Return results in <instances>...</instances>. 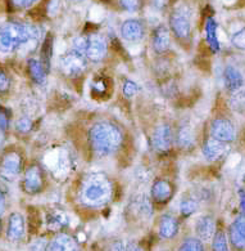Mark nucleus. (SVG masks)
Here are the masks:
<instances>
[{
	"mask_svg": "<svg viewBox=\"0 0 245 251\" xmlns=\"http://www.w3.org/2000/svg\"><path fill=\"white\" fill-rule=\"evenodd\" d=\"M223 81H225L226 89L234 93L238 89L243 88L244 77H243L242 73L236 69L235 66L228 65L226 66L225 71H223Z\"/></svg>",
	"mask_w": 245,
	"mask_h": 251,
	"instance_id": "4be33fe9",
	"label": "nucleus"
},
{
	"mask_svg": "<svg viewBox=\"0 0 245 251\" xmlns=\"http://www.w3.org/2000/svg\"><path fill=\"white\" fill-rule=\"evenodd\" d=\"M152 47L157 54H163L171 47V34L166 26H158L152 35Z\"/></svg>",
	"mask_w": 245,
	"mask_h": 251,
	"instance_id": "a211bd4d",
	"label": "nucleus"
},
{
	"mask_svg": "<svg viewBox=\"0 0 245 251\" xmlns=\"http://www.w3.org/2000/svg\"><path fill=\"white\" fill-rule=\"evenodd\" d=\"M212 251H230L227 237L222 229L216 230L215 236L212 238Z\"/></svg>",
	"mask_w": 245,
	"mask_h": 251,
	"instance_id": "cd10ccee",
	"label": "nucleus"
},
{
	"mask_svg": "<svg viewBox=\"0 0 245 251\" xmlns=\"http://www.w3.org/2000/svg\"><path fill=\"white\" fill-rule=\"evenodd\" d=\"M61 0H48V3H46V13H48L50 17H55V16L59 13V11H61Z\"/></svg>",
	"mask_w": 245,
	"mask_h": 251,
	"instance_id": "4c0bfd02",
	"label": "nucleus"
},
{
	"mask_svg": "<svg viewBox=\"0 0 245 251\" xmlns=\"http://www.w3.org/2000/svg\"><path fill=\"white\" fill-rule=\"evenodd\" d=\"M27 74L31 81L36 85H44L46 83V70L43 66L40 59L28 58L27 59Z\"/></svg>",
	"mask_w": 245,
	"mask_h": 251,
	"instance_id": "5701e85b",
	"label": "nucleus"
},
{
	"mask_svg": "<svg viewBox=\"0 0 245 251\" xmlns=\"http://www.w3.org/2000/svg\"><path fill=\"white\" fill-rule=\"evenodd\" d=\"M137 92H139V85H137L134 80L126 79L125 81H123L122 93L126 98L131 100V98H134V97L136 96Z\"/></svg>",
	"mask_w": 245,
	"mask_h": 251,
	"instance_id": "72a5a7b5",
	"label": "nucleus"
},
{
	"mask_svg": "<svg viewBox=\"0 0 245 251\" xmlns=\"http://www.w3.org/2000/svg\"><path fill=\"white\" fill-rule=\"evenodd\" d=\"M48 246H49L48 240L44 237H40V238H36V240H34L32 242H31L27 251H48Z\"/></svg>",
	"mask_w": 245,
	"mask_h": 251,
	"instance_id": "c9c22d12",
	"label": "nucleus"
},
{
	"mask_svg": "<svg viewBox=\"0 0 245 251\" xmlns=\"http://www.w3.org/2000/svg\"><path fill=\"white\" fill-rule=\"evenodd\" d=\"M51 55H53V38L51 35H49L48 38L45 39L44 44H43V48H41V63L45 67V70L48 71L49 67H50V61Z\"/></svg>",
	"mask_w": 245,
	"mask_h": 251,
	"instance_id": "a878e982",
	"label": "nucleus"
},
{
	"mask_svg": "<svg viewBox=\"0 0 245 251\" xmlns=\"http://www.w3.org/2000/svg\"><path fill=\"white\" fill-rule=\"evenodd\" d=\"M126 251H145L143 248H141V245H139L137 242H129L126 245Z\"/></svg>",
	"mask_w": 245,
	"mask_h": 251,
	"instance_id": "79ce46f5",
	"label": "nucleus"
},
{
	"mask_svg": "<svg viewBox=\"0 0 245 251\" xmlns=\"http://www.w3.org/2000/svg\"><path fill=\"white\" fill-rule=\"evenodd\" d=\"M205 39L213 53L220 52V42L217 38V22L213 17H208L205 22Z\"/></svg>",
	"mask_w": 245,
	"mask_h": 251,
	"instance_id": "b1692460",
	"label": "nucleus"
},
{
	"mask_svg": "<svg viewBox=\"0 0 245 251\" xmlns=\"http://www.w3.org/2000/svg\"><path fill=\"white\" fill-rule=\"evenodd\" d=\"M7 211V195L4 189L0 187V218H3Z\"/></svg>",
	"mask_w": 245,
	"mask_h": 251,
	"instance_id": "58836bf2",
	"label": "nucleus"
},
{
	"mask_svg": "<svg viewBox=\"0 0 245 251\" xmlns=\"http://www.w3.org/2000/svg\"><path fill=\"white\" fill-rule=\"evenodd\" d=\"M231 43L234 47L239 49H245V28L232 35Z\"/></svg>",
	"mask_w": 245,
	"mask_h": 251,
	"instance_id": "e433bc0d",
	"label": "nucleus"
},
{
	"mask_svg": "<svg viewBox=\"0 0 245 251\" xmlns=\"http://www.w3.org/2000/svg\"><path fill=\"white\" fill-rule=\"evenodd\" d=\"M209 137L222 143H232L236 139L235 125L225 117H217L212 120L209 126Z\"/></svg>",
	"mask_w": 245,
	"mask_h": 251,
	"instance_id": "0eeeda50",
	"label": "nucleus"
},
{
	"mask_svg": "<svg viewBox=\"0 0 245 251\" xmlns=\"http://www.w3.org/2000/svg\"><path fill=\"white\" fill-rule=\"evenodd\" d=\"M177 251H204V244L197 237H189L181 244Z\"/></svg>",
	"mask_w": 245,
	"mask_h": 251,
	"instance_id": "7c9ffc66",
	"label": "nucleus"
},
{
	"mask_svg": "<svg viewBox=\"0 0 245 251\" xmlns=\"http://www.w3.org/2000/svg\"><path fill=\"white\" fill-rule=\"evenodd\" d=\"M119 5L126 12H137L143 5V0H119Z\"/></svg>",
	"mask_w": 245,
	"mask_h": 251,
	"instance_id": "f704fd0d",
	"label": "nucleus"
},
{
	"mask_svg": "<svg viewBox=\"0 0 245 251\" xmlns=\"http://www.w3.org/2000/svg\"><path fill=\"white\" fill-rule=\"evenodd\" d=\"M13 127L16 133L21 135H26L31 133V130L34 129V121L31 120V117L23 115V116H20L17 120L14 121Z\"/></svg>",
	"mask_w": 245,
	"mask_h": 251,
	"instance_id": "393cba45",
	"label": "nucleus"
},
{
	"mask_svg": "<svg viewBox=\"0 0 245 251\" xmlns=\"http://www.w3.org/2000/svg\"><path fill=\"white\" fill-rule=\"evenodd\" d=\"M239 197H240V214L245 217V191L240 189L239 191Z\"/></svg>",
	"mask_w": 245,
	"mask_h": 251,
	"instance_id": "a19ab883",
	"label": "nucleus"
},
{
	"mask_svg": "<svg viewBox=\"0 0 245 251\" xmlns=\"http://www.w3.org/2000/svg\"><path fill=\"white\" fill-rule=\"evenodd\" d=\"M198 210V202L193 197H184L180 202V214L182 218H189Z\"/></svg>",
	"mask_w": 245,
	"mask_h": 251,
	"instance_id": "c85d7f7f",
	"label": "nucleus"
},
{
	"mask_svg": "<svg viewBox=\"0 0 245 251\" xmlns=\"http://www.w3.org/2000/svg\"><path fill=\"white\" fill-rule=\"evenodd\" d=\"M12 119H13V114L8 107L0 104V130L8 133L12 125Z\"/></svg>",
	"mask_w": 245,
	"mask_h": 251,
	"instance_id": "c756f323",
	"label": "nucleus"
},
{
	"mask_svg": "<svg viewBox=\"0 0 245 251\" xmlns=\"http://www.w3.org/2000/svg\"><path fill=\"white\" fill-rule=\"evenodd\" d=\"M3 232H4V223H3V219L0 218V237H1Z\"/></svg>",
	"mask_w": 245,
	"mask_h": 251,
	"instance_id": "c03bdc74",
	"label": "nucleus"
},
{
	"mask_svg": "<svg viewBox=\"0 0 245 251\" xmlns=\"http://www.w3.org/2000/svg\"><path fill=\"white\" fill-rule=\"evenodd\" d=\"M175 142V133L172 126L167 123L157 125L152 133V146L158 153L168 152Z\"/></svg>",
	"mask_w": 245,
	"mask_h": 251,
	"instance_id": "6e6552de",
	"label": "nucleus"
},
{
	"mask_svg": "<svg viewBox=\"0 0 245 251\" xmlns=\"http://www.w3.org/2000/svg\"><path fill=\"white\" fill-rule=\"evenodd\" d=\"M172 195H174V186L170 180L163 178H158L154 180L150 189V197L154 202L163 205L172 199Z\"/></svg>",
	"mask_w": 245,
	"mask_h": 251,
	"instance_id": "ddd939ff",
	"label": "nucleus"
},
{
	"mask_svg": "<svg viewBox=\"0 0 245 251\" xmlns=\"http://www.w3.org/2000/svg\"><path fill=\"white\" fill-rule=\"evenodd\" d=\"M112 197L113 184L104 174H90L84 178L79 187L80 202L89 209L104 207Z\"/></svg>",
	"mask_w": 245,
	"mask_h": 251,
	"instance_id": "7ed1b4c3",
	"label": "nucleus"
},
{
	"mask_svg": "<svg viewBox=\"0 0 245 251\" xmlns=\"http://www.w3.org/2000/svg\"><path fill=\"white\" fill-rule=\"evenodd\" d=\"M228 241L235 251L245 250V217L242 214L228 227Z\"/></svg>",
	"mask_w": 245,
	"mask_h": 251,
	"instance_id": "f8f14e48",
	"label": "nucleus"
},
{
	"mask_svg": "<svg viewBox=\"0 0 245 251\" xmlns=\"http://www.w3.org/2000/svg\"><path fill=\"white\" fill-rule=\"evenodd\" d=\"M26 236V220L20 211H13L8 215L5 237L12 244H18Z\"/></svg>",
	"mask_w": 245,
	"mask_h": 251,
	"instance_id": "9b49d317",
	"label": "nucleus"
},
{
	"mask_svg": "<svg viewBox=\"0 0 245 251\" xmlns=\"http://www.w3.org/2000/svg\"><path fill=\"white\" fill-rule=\"evenodd\" d=\"M10 86H12V79H10L9 74L5 71L4 67L0 66V97L9 93Z\"/></svg>",
	"mask_w": 245,
	"mask_h": 251,
	"instance_id": "2f4dec72",
	"label": "nucleus"
},
{
	"mask_svg": "<svg viewBox=\"0 0 245 251\" xmlns=\"http://www.w3.org/2000/svg\"><path fill=\"white\" fill-rule=\"evenodd\" d=\"M123 143V133L117 124L108 120H99L89 127L88 145L96 157L114 155Z\"/></svg>",
	"mask_w": 245,
	"mask_h": 251,
	"instance_id": "f257e3e1",
	"label": "nucleus"
},
{
	"mask_svg": "<svg viewBox=\"0 0 245 251\" xmlns=\"http://www.w3.org/2000/svg\"><path fill=\"white\" fill-rule=\"evenodd\" d=\"M69 1H72V3H81L82 0H69Z\"/></svg>",
	"mask_w": 245,
	"mask_h": 251,
	"instance_id": "a18cd8bd",
	"label": "nucleus"
},
{
	"mask_svg": "<svg viewBox=\"0 0 245 251\" xmlns=\"http://www.w3.org/2000/svg\"><path fill=\"white\" fill-rule=\"evenodd\" d=\"M48 251H80L79 244L68 233L59 232L49 242Z\"/></svg>",
	"mask_w": 245,
	"mask_h": 251,
	"instance_id": "6ab92c4d",
	"label": "nucleus"
},
{
	"mask_svg": "<svg viewBox=\"0 0 245 251\" xmlns=\"http://www.w3.org/2000/svg\"><path fill=\"white\" fill-rule=\"evenodd\" d=\"M170 28L178 40L190 38L191 24L189 14L182 9H175L170 16Z\"/></svg>",
	"mask_w": 245,
	"mask_h": 251,
	"instance_id": "9d476101",
	"label": "nucleus"
},
{
	"mask_svg": "<svg viewBox=\"0 0 245 251\" xmlns=\"http://www.w3.org/2000/svg\"><path fill=\"white\" fill-rule=\"evenodd\" d=\"M5 147H7V133L0 130V152L3 151Z\"/></svg>",
	"mask_w": 245,
	"mask_h": 251,
	"instance_id": "37998d69",
	"label": "nucleus"
},
{
	"mask_svg": "<svg viewBox=\"0 0 245 251\" xmlns=\"http://www.w3.org/2000/svg\"><path fill=\"white\" fill-rule=\"evenodd\" d=\"M108 53V43L102 35H89L84 57L88 62L99 63L106 58Z\"/></svg>",
	"mask_w": 245,
	"mask_h": 251,
	"instance_id": "1a4fd4ad",
	"label": "nucleus"
},
{
	"mask_svg": "<svg viewBox=\"0 0 245 251\" xmlns=\"http://www.w3.org/2000/svg\"><path fill=\"white\" fill-rule=\"evenodd\" d=\"M180 230V222L171 214H163L158 223V236L163 240H172Z\"/></svg>",
	"mask_w": 245,
	"mask_h": 251,
	"instance_id": "2eb2a0df",
	"label": "nucleus"
},
{
	"mask_svg": "<svg viewBox=\"0 0 245 251\" xmlns=\"http://www.w3.org/2000/svg\"><path fill=\"white\" fill-rule=\"evenodd\" d=\"M21 188L28 196H36L44 191L45 176L39 164L32 162L28 166H24L21 176Z\"/></svg>",
	"mask_w": 245,
	"mask_h": 251,
	"instance_id": "39448f33",
	"label": "nucleus"
},
{
	"mask_svg": "<svg viewBox=\"0 0 245 251\" xmlns=\"http://www.w3.org/2000/svg\"><path fill=\"white\" fill-rule=\"evenodd\" d=\"M24 169L22 152L16 147H5L0 152V180L12 183L17 180Z\"/></svg>",
	"mask_w": 245,
	"mask_h": 251,
	"instance_id": "20e7f679",
	"label": "nucleus"
},
{
	"mask_svg": "<svg viewBox=\"0 0 245 251\" xmlns=\"http://www.w3.org/2000/svg\"><path fill=\"white\" fill-rule=\"evenodd\" d=\"M45 224H46V228H48L49 230L58 232V230H62L65 229L66 227H68L69 218L63 210L53 209L46 213Z\"/></svg>",
	"mask_w": 245,
	"mask_h": 251,
	"instance_id": "aec40b11",
	"label": "nucleus"
},
{
	"mask_svg": "<svg viewBox=\"0 0 245 251\" xmlns=\"http://www.w3.org/2000/svg\"><path fill=\"white\" fill-rule=\"evenodd\" d=\"M40 36L39 26L17 21L7 22L0 26V53L10 54L17 52L24 45L39 42Z\"/></svg>",
	"mask_w": 245,
	"mask_h": 251,
	"instance_id": "f03ea898",
	"label": "nucleus"
},
{
	"mask_svg": "<svg viewBox=\"0 0 245 251\" xmlns=\"http://www.w3.org/2000/svg\"><path fill=\"white\" fill-rule=\"evenodd\" d=\"M228 147L226 143H222L220 141H216L213 138H207L203 143V147H201V152H203V156L207 158L208 161H218L221 160L223 156L227 153Z\"/></svg>",
	"mask_w": 245,
	"mask_h": 251,
	"instance_id": "dca6fc26",
	"label": "nucleus"
},
{
	"mask_svg": "<svg viewBox=\"0 0 245 251\" xmlns=\"http://www.w3.org/2000/svg\"><path fill=\"white\" fill-rule=\"evenodd\" d=\"M88 69V61L81 53L71 50L61 58V71L67 77L75 79L82 74H85Z\"/></svg>",
	"mask_w": 245,
	"mask_h": 251,
	"instance_id": "423d86ee",
	"label": "nucleus"
},
{
	"mask_svg": "<svg viewBox=\"0 0 245 251\" xmlns=\"http://www.w3.org/2000/svg\"><path fill=\"white\" fill-rule=\"evenodd\" d=\"M230 106L236 112H244L245 111V89L240 88L230 97Z\"/></svg>",
	"mask_w": 245,
	"mask_h": 251,
	"instance_id": "bb28decb",
	"label": "nucleus"
},
{
	"mask_svg": "<svg viewBox=\"0 0 245 251\" xmlns=\"http://www.w3.org/2000/svg\"><path fill=\"white\" fill-rule=\"evenodd\" d=\"M216 230H217V226H216L215 218L212 215H201L200 218H198L195 223V233H197V238H199L201 242L212 241Z\"/></svg>",
	"mask_w": 245,
	"mask_h": 251,
	"instance_id": "4468645a",
	"label": "nucleus"
},
{
	"mask_svg": "<svg viewBox=\"0 0 245 251\" xmlns=\"http://www.w3.org/2000/svg\"><path fill=\"white\" fill-rule=\"evenodd\" d=\"M175 142L178 148H182V150H189L194 146L195 134L189 123H182L177 127L176 133H175Z\"/></svg>",
	"mask_w": 245,
	"mask_h": 251,
	"instance_id": "412c9836",
	"label": "nucleus"
},
{
	"mask_svg": "<svg viewBox=\"0 0 245 251\" xmlns=\"http://www.w3.org/2000/svg\"><path fill=\"white\" fill-rule=\"evenodd\" d=\"M38 1L39 0H8V7L10 11H24Z\"/></svg>",
	"mask_w": 245,
	"mask_h": 251,
	"instance_id": "473e14b6",
	"label": "nucleus"
},
{
	"mask_svg": "<svg viewBox=\"0 0 245 251\" xmlns=\"http://www.w3.org/2000/svg\"><path fill=\"white\" fill-rule=\"evenodd\" d=\"M108 251H126V245L123 241H114L109 245Z\"/></svg>",
	"mask_w": 245,
	"mask_h": 251,
	"instance_id": "ea45409f",
	"label": "nucleus"
},
{
	"mask_svg": "<svg viewBox=\"0 0 245 251\" xmlns=\"http://www.w3.org/2000/svg\"><path fill=\"white\" fill-rule=\"evenodd\" d=\"M145 35V27L139 20H127L121 26V36L130 43L140 42Z\"/></svg>",
	"mask_w": 245,
	"mask_h": 251,
	"instance_id": "f3484780",
	"label": "nucleus"
}]
</instances>
